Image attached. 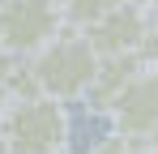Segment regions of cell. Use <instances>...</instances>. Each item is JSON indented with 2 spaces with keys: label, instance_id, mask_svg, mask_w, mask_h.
<instances>
[{
  "label": "cell",
  "instance_id": "cell-3",
  "mask_svg": "<svg viewBox=\"0 0 158 154\" xmlns=\"http://www.w3.org/2000/svg\"><path fill=\"white\" fill-rule=\"evenodd\" d=\"M85 43L94 47V56H120V51H141L158 34V17L150 9V0H120L111 4L98 22H90Z\"/></svg>",
  "mask_w": 158,
  "mask_h": 154
},
{
  "label": "cell",
  "instance_id": "cell-5",
  "mask_svg": "<svg viewBox=\"0 0 158 154\" xmlns=\"http://www.w3.org/2000/svg\"><path fill=\"white\" fill-rule=\"evenodd\" d=\"M107 116H111L115 133L145 141L158 128V64H150V69H141L132 77L128 86L120 90V99L107 107Z\"/></svg>",
  "mask_w": 158,
  "mask_h": 154
},
{
  "label": "cell",
  "instance_id": "cell-4",
  "mask_svg": "<svg viewBox=\"0 0 158 154\" xmlns=\"http://www.w3.org/2000/svg\"><path fill=\"white\" fill-rule=\"evenodd\" d=\"M64 30V17L56 0H9L0 9V47L13 56H34L43 43H52Z\"/></svg>",
  "mask_w": 158,
  "mask_h": 154
},
{
  "label": "cell",
  "instance_id": "cell-8",
  "mask_svg": "<svg viewBox=\"0 0 158 154\" xmlns=\"http://www.w3.org/2000/svg\"><path fill=\"white\" fill-rule=\"evenodd\" d=\"M145 146H150V150L158 154V128H154V133H150V137H145Z\"/></svg>",
  "mask_w": 158,
  "mask_h": 154
},
{
  "label": "cell",
  "instance_id": "cell-2",
  "mask_svg": "<svg viewBox=\"0 0 158 154\" xmlns=\"http://www.w3.org/2000/svg\"><path fill=\"white\" fill-rule=\"evenodd\" d=\"M4 154H64L69 150V111L60 99L34 94L0 111Z\"/></svg>",
  "mask_w": 158,
  "mask_h": 154
},
{
  "label": "cell",
  "instance_id": "cell-1",
  "mask_svg": "<svg viewBox=\"0 0 158 154\" xmlns=\"http://www.w3.org/2000/svg\"><path fill=\"white\" fill-rule=\"evenodd\" d=\"M26 64H30V73H34V81H39V90L47 99H60V103L85 99L90 81L98 73L94 47L85 43V34L73 30V26H64L52 43H43L34 56H26Z\"/></svg>",
  "mask_w": 158,
  "mask_h": 154
},
{
  "label": "cell",
  "instance_id": "cell-9",
  "mask_svg": "<svg viewBox=\"0 0 158 154\" xmlns=\"http://www.w3.org/2000/svg\"><path fill=\"white\" fill-rule=\"evenodd\" d=\"M132 154H154V150H150V146H145V141H141V146H137V150H132Z\"/></svg>",
  "mask_w": 158,
  "mask_h": 154
},
{
  "label": "cell",
  "instance_id": "cell-11",
  "mask_svg": "<svg viewBox=\"0 0 158 154\" xmlns=\"http://www.w3.org/2000/svg\"><path fill=\"white\" fill-rule=\"evenodd\" d=\"M4 4H9V0H0V9H4Z\"/></svg>",
  "mask_w": 158,
  "mask_h": 154
},
{
  "label": "cell",
  "instance_id": "cell-6",
  "mask_svg": "<svg viewBox=\"0 0 158 154\" xmlns=\"http://www.w3.org/2000/svg\"><path fill=\"white\" fill-rule=\"evenodd\" d=\"M111 4H120V0H56L64 26H73V30H85L90 22H98Z\"/></svg>",
  "mask_w": 158,
  "mask_h": 154
},
{
  "label": "cell",
  "instance_id": "cell-7",
  "mask_svg": "<svg viewBox=\"0 0 158 154\" xmlns=\"http://www.w3.org/2000/svg\"><path fill=\"white\" fill-rule=\"evenodd\" d=\"M17 60H22V56H13V51L0 47V111L9 107V77H13V69H17Z\"/></svg>",
  "mask_w": 158,
  "mask_h": 154
},
{
  "label": "cell",
  "instance_id": "cell-10",
  "mask_svg": "<svg viewBox=\"0 0 158 154\" xmlns=\"http://www.w3.org/2000/svg\"><path fill=\"white\" fill-rule=\"evenodd\" d=\"M150 9H154V17H158V0H150Z\"/></svg>",
  "mask_w": 158,
  "mask_h": 154
},
{
  "label": "cell",
  "instance_id": "cell-12",
  "mask_svg": "<svg viewBox=\"0 0 158 154\" xmlns=\"http://www.w3.org/2000/svg\"><path fill=\"white\" fill-rule=\"evenodd\" d=\"M64 154H69V150H64Z\"/></svg>",
  "mask_w": 158,
  "mask_h": 154
}]
</instances>
